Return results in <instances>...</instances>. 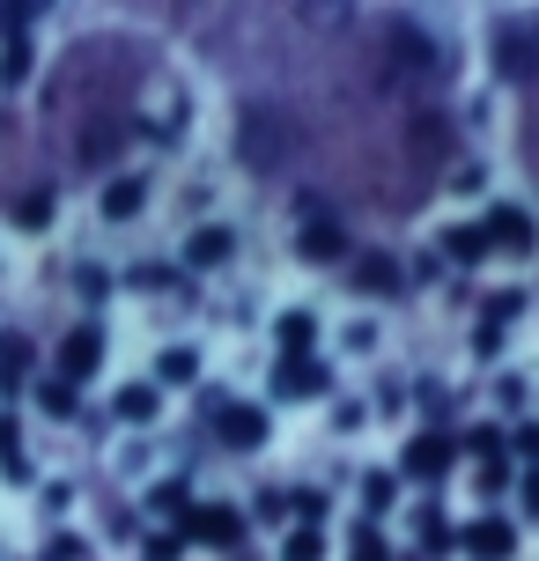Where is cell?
<instances>
[{
    "label": "cell",
    "instance_id": "cell-1",
    "mask_svg": "<svg viewBox=\"0 0 539 561\" xmlns=\"http://www.w3.org/2000/svg\"><path fill=\"white\" fill-rule=\"evenodd\" d=\"M399 473H406V480H444V473H451V436H436V428L414 436L406 458H399Z\"/></svg>",
    "mask_w": 539,
    "mask_h": 561
},
{
    "label": "cell",
    "instance_id": "cell-2",
    "mask_svg": "<svg viewBox=\"0 0 539 561\" xmlns=\"http://www.w3.org/2000/svg\"><path fill=\"white\" fill-rule=\"evenodd\" d=\"M185 539H199V547H237L244 539V517L237 510H185Z\"/></svg>",
    "mask_w": 539,
    "mask_h": 561
},
{
    "label": "cell",
    "instance_id": "cell-3",
    "mask_svg": "<svg viewBox=\"0 0 539 561\" xmlns=\"http://www.w3.org/2000/svg\"><path fill=\"white\" fill-rule=\"evenodd\" d=\"M481 237L495 244V252H511V259H525V252H532V222H525L517 207H495V215L481 222Z\"/></svg>",
    "mask_w": 539,
    "mask_h": 561
},
{
    "label": "cell",
    "instance_id": "cell-4",
    "mask_svg": "<svg viewBox=\"0 0 539 561\" xmlns=\"http://www.w3.org/2000/svg\"><path fill=\"white\" fill-rule=\"evenodd\" d=\"M96 363H104V340L89 333V325H82V333H67V340H59V369H67L59 385H82V377H89Z\"/></svg>",
    "mask_w": 539,
    "mask_h": 561
},
{
    "label": "cell",
    "instance_id": "cell-5",
    "mask_svg": "<svg viewBox=\"0 0 539 561\" xmlns=\"http://www.w3.org/2000/svg\"><path fill=\"white\" fill-rule=\"evenodd\" d=\"M215 428H222V444H229V450L266 444V414H252V407H222V414H215Z\"/></svg>",
    "mask_w": 539,
    "mask_h": 561
},
{
    "label": "cell",
    "instance_id": "cell-6",
    "mask_svg": "<svg viewBox=\"0 0 539 561\" xmlns=\"http://www.w3.org/2000/svg\"><path fill=\"white\" fill-rule=\"evenodd\" d=\"M274 385H282V399H318L325 392V369H318L311 355H288V363L274 369Z\"/></svg>",
    "mask_w": 539,
    "mask_h": 561
},
{
    "label": "cell",
    "instance_id": "cell-7",
    "mask_svg": "<svg viewBox=\"0 0 539 561\" xmlns=\"http://www.w3.org/2000/svg\"><path fill=\"white\" fill-rule=\"evenodd\" d=\"M511 547H517V533L503 525V517H481V525L466 533V554L473 561H511Z\"/></svg>",
    "mask_w": 539,
    "mask_h": 561
},
{
    "label": "cell",
    "instance_id": "cell-8",
    "mask_svg": "<svg viewBox=\"0 0 539 561\" xmlns=\"http://www.w3.org/2000/svg\"><path fill=\"white\" fill-rule=\"evenodd\" d=\"M347 280H355L363 296H392V288H399V266H392V259H377V252H363Z\"/></svg>",
    "mask_w": 539,
    "mask_h": 561
},
{
    "label": "cell",
    "instance_id": "cell-9",
    "mask_svg": "<svg viewBox=\"0 0 539 561\" xmlns=\"http://www.w3.org/2000/svg\"><path fill=\"white\" fill-rule=\"evenodd\" d=\"M296 244H303V259H341L347 252L341 222H303V237H296Z\"/></svg>",
    "mask_w": 539,
    "mask_h": 561
},
{
    "label": "cell",
    "instance_id": "cell-10",
    "mask_svg": "<svg viewBox=\"0 0 539 561\" xmlns=\"http://www.w3.org/2000/svg\"><path fill=\"white\" fill-rule=\"evenodd\" d=\"M104 215H112V222H134V215H141V178H118L112 193H104Z\"/></svg>",
    "mask_w": 539,
    "mask_h": 561
},
{
    "label": "cell",
    "instance_id": "cell-11",
    "mask_svg": "<svg viewBox=\"0 0 539 561\" xmlns=\"http://www.w3.org/2000/svg\"><path fill=\"white\" fill-rule=\"evenodd\" d=\"M185 259H193V266H222L229 259V229H199L193 244H185Z\"/></svg>",
    "mask_w": 539,
    "mask_h": 561
},
{
    "label": "cell",
    "instance_id": "cell-12",
    "mask_svg": "<svg viewBox=\"0 0 539 561\" xmlns=\"http://www.w3.org/2000/svg\"><path fill=\"white\" fill-rule=\"evenodd\" d=\"M0 473H8V480H30L23 444H15V421H8V414H0Z\"/></svg>",
    "mask_w": 539,
    "mask_h": 561
},
{
    "label": "cell",
    "instance_id": "cell-13",
    "mask_svg": "<svg viewBox=\"0 0 539 561\" xmlns=\"http://www.w3.org/2000/svg\"><path fill=\"white\" fill-rule=\"evenodd\" d=\"M282 561H325V533H318V525H303V533H288Z\"/></svg>",
    "mask_w": 539,
    "mask_h": 561
},
{
    "label": "cell",
    "instance_id": "cell-14",
    "mask_svg": "<svg viewBox=\"0 0 539 561\" xmlns=\"http://www.w3.org/2000/svg\"><path fill=\"white\" fill-rule=\"evenodd\" d=\"M118 421H156V392L148 385H126L118 392Z\"/></svg>",
    "mask_w": 539,
    "mask_h": 561
},
{
    "label": "cell",
    "instance_id": "cell-15",
    "mask_svg": "<svg viewBox=\"0 0 539 561\" xmlns=\"http://www.w3.org/2000/svg\"><path fill=\"white\" fill-rule=\"evenodd\" d=\"M444 252L473 266V259H488V237H481V229H451V237H444Z\"/></svg>",
    "mask_w": 539,
    "mask_h": 561
},
{
    "label": "cell",
    "instance_id": "cell-16",
    "mask_svg": "<svg viewBox=\"0 0 539 561\" xmlns=\"http://www.w3.org/2000/svg\"><path fill=\"white\" fill-rule=\"evenodd\" d=\"M392 495H399L392 473H369V480H363V510H369V517H377V510H392Z\"/></svg>",
    "mask_w": 539,
    "mask_h": 561
},
{
    "label": "cell",
    "instance_id": "cell-17",
    "mask_svg": "<svg viewBox=\"0 0 539 561\" xmlns=\"http://www.w3.org/2000/svg\"><path fill=\"white\" fill-rule=\"evenodd\" d=\"M282 347H288V355L311 347V318H303V310H288V318H282Z\"/></svg>",
    "mask_w": 539,
    "mask_h": 561
},
{
    "label": "cell",
    "instance_id": "cell-18",
    "mask_svg": "<svg viewBox=\"0 0 539 561\" xmlns=\"http://www.w3.org/2000/svg\"><path fill=\"white\" fill-rule=\"evenodd\" d=\"M15 222H23V229H45V222H53V193H30L23 207H15Z\"/></svg>",
    "mask_w": 539,
    "mask_h": 561
},
{
    "label": "cell",
    "instance_id": "cell-19",
    "mask_svg": "<svg viewBox=\"0 0 539 561\" xmlns=\"http://www.w3.org/2000/svg\"><path fill=\"white\" fill-rule=\"evenodd\" d=\"M156 369H163V385H185V377H193V347H171V355H163V363H156Z\"/></svg>",
    "mask_w": 539,
    "mask_h": 561
},
{
    "label": "cell",
    "instance_id": "cell-20",
    "mask_svg": "<svg viewBox=\"0 0 539 561\" xmlns=\"http://www.w3.org/2000/svg\"><path fill=\"white\" fill-rule=\"evenodd\" d=\"M23 75H30V45H8V53H0V82L15 89Z\"/></svg>",
    "mask_w": 539,
    "mask_h": 561
},
{
    "label": "cell",
    "instance_id": "cell-21",
    "mask_svg": "<svg viewBox=\"0 0 539 561\" xmlns=\"http://www.w3.org/2000/svg\"><path fill=\"white\" fill-rule=\"evenodd\" d=\"M451 525H444V517H428V510H422V547H428V554H436V547H451Z\"/></svg>",
    "mask_w": 539,
    "mask_h": 561
},
{
    "label": "cell",
    "instance_id": "cell-22",
    "mask_svg": "<svg viewBox=\"0 0 539 561\" xmlns=\"http://www.w3.org/2000/svg\"><path fill=\"white\" fill-rule=\"evenodd\" d=\"M466 450H481V466H488V458H503V436H495V428H473V436H466Z\"/></svg>",
    "mask_w": 539,
    "mask_h": 561
},
{
    "label": "cell",
    "instance_id": "cell-23",
    "mask_svg": "<svg viewBox=\"0 0 539 561\" xmlns=\"http://www.w3.org/2000/svg\"><path fill=\"white\" fill-rule=\"evenodd\" d=\"M355 561H392V554H385V539L369 533V525H363V533H355Z\"/></svg>",
    "mask_w": 539,
    "mask_h": 561
},
{
    "label": "cell",
    "instance_id": "cell-24",
    "mask_svg": "<svg viewBox=\"0 0 539 561\" xmlns=\"http://www.w3.org/2000/svg\"><path fill=\"white\" fill-rule=\"evenodd\" d=\"M45 414H74V385H45Z\"/></svg>",
    "mask_w": 539,
    "mask_h": 561
},
{
    "label": "cell",
    "instance_id": "cell-25",
    "mask_svg": "<svg viewBox=\"0 0 539 561\" xmlns=\"http://www.w3.org/2000/svg\"><path fill=\"white\" fill-rule=\"evenodd\" d=\"M148 561H177V539H148Z\"/></svg>",
    "mask_w": 539,
    "mask_h": 561
},
{
    "label": "cell",
    "instance_id": "cell-26",
    "mask_svg": "<svg viewBox=\"0 0 539 561\" xmlns=\"http://www.w3.org/2000/svg\"><path fill=\"white\" fill-rule=\"evenodd\" d=\"M517 495H525V510L539 517V473H525V488H517Z\"/></svg>",
    "mask_w": 539,
    "mask_h": 561
},
{
    "label": "cell",
    "instance_id": "cell-27",
    "mask_svg": "<svg viewBox=\"0 0 539 561\" xmlns=\"http://www.w3.org/2000/svg\"><path fill=\"white\" fill-rule=\"evenodd\" d=\"M517 450H525V458H539V428H517Z\"/></svg>",
    "mask_w": 539,
    "mask_h": 561
}]
</instances>
